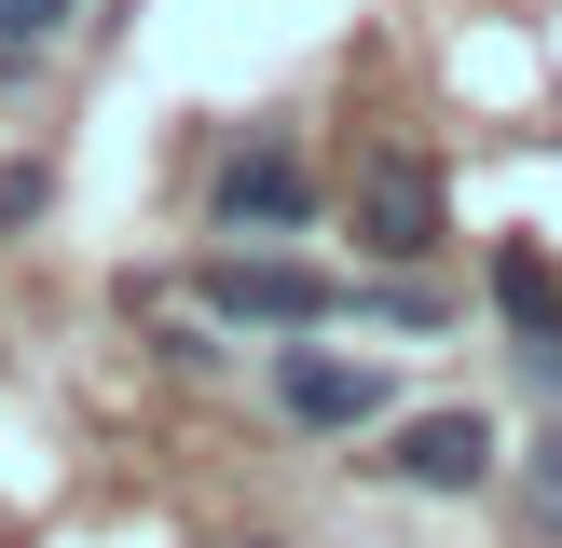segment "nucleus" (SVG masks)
<instances>
[{"mask_svg": "<svg viewBox=\"0 0 562 548\" xmlns=\"http://www.w3.org/2000/svg\"><path fill=\"white\" fill-rule=\"evenodd\" d=\"M206 219L220 233H302V219H316V164H302L289 137H247V151H220Z\"/></svg>", "mask_w": 562, "mask_h": 548, "instance_id": "obj_1", "label": "nucleus"}, {"mask_svg": "<svg viewBox=\"0 0 562 548\" xmlns=\"http://www.w3.org/2000/svg\"><path fill=\"white\" fill-rule=\"evenodd\" d=\"M357 247L371 261H426L439 247V164L426 151H371L357 164Z\"/></svg>", "mask_w": 562, "mask_h": 548, "instance_id": "obj_2", "label": "nucleus"}, {"mask_svg": "<svg viewBox=\"0 0 562 548\" xmlns=\"http://www.w3.org/2000/svg\"><path fill=\"white\" fill-rule=\"evenodd\" d=\"M192 301H206V316H247V329H316V316H329V288H316L302 261H206Z\"/></svg>", "mask_w": 562, "mask_h": 548, "instance_id": "obj_3", "label": "nucleus"}, {"mask_svg": "<svg viewBox=\"0 0 562 548\" xmlns=\"http://www.w3.org/2000/svg\"><path fill=\"white\" fill-rule=\"evenodd\" d=\"M384 466H398V480H426V493H481V466H494V425H481V411H426V425H412Z\"/></svg>", "mask_w": 562, "mask_h": 548, "instance_id": "obj_4", "label": "nucleus"}, {"mask_svg": "<svg viewBox=\"0 0 562 548\" xmlns=\"http://www.w3.org/2000/svg\"><path fill=\"white\" fill-rule=\"evenodd\" d=\"M289 411H302V425H371L384 370H357V356H289Z\"/></svg>", "mask_w": 562, "mask_h": 548, "instance_id": "obj_5", "label": "nucleus"}, {"mask_svg": "<svg viewBox=\"0 0 562 548\" xmlns=\"http://www.w3.org/2000/svg\"><path fill=\"white\" fill-rule=\"evenodd\" d=\"M494 301H508V329H562V274H549V247H508V261H494Z\"/></svg>", "mask_w": 562, "mask_h": 548, "instance_id": "obj_6", "label": "nucleus"}, {"mask_svg": "<svg viewBox=\"0 0 562 548\" xmlns=\"http://www.w3.org/2000/svg\"><path fill=\"white\" fill-rule=\"evenodd\" d=\"M69 14H82V0H0V69H14V55H42Z\"/></svg>", "mask_w": 562, "mask_h": 548, "instance_id": "obj_7", "label": "nucleus"}, {"mask_svg": "<svg viewBox=\"0 0 562 548\" xmlns=\"http://www.w3.org/2000/svg\"><path fill=\"white\" fill-rule=\"evenodd\" d=\"M521 493H536V521H562V425L536 438V466H521Z\"/></svg>", "mask_w": 562, "mask_h": 548, "instance_id": "obj_8", "label": "nucleus"}, {"mask_svg": "<svg viewBox=\"0 0 562 548\" xmlns=\"http://www.w3.org/2000/svg\"><path fill=\"white\" fill-rule=\"evenodd\" d=\"M42 192H55L42 164H0V233H14V219H42Z\"/></svg>", "mask_w": 562, "mask_h": 548, "instance_id": "obj_9", "label": "nucleus"}, {"mask_svg": "<svg viewBox=\"0 0 562 548\" xmlns=\"http://www.w3.org/2000/svg\"><path fill=\"white\" fill-rule=\"evenodd\" d=\"M521 343H536V384L562 398V329H521Z\"/></svg>", "mask_w": 562, "mask_h": 548, "instance_id": "obj_10", "label": "nucleus"}]
</instances>
